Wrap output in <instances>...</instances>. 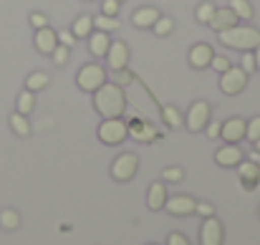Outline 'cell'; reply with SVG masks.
Wrapping results in <instances>:
<instances>
[{"instance_id": "1", "label": "cell", "mask_w": 260, "mask_h": 245, "mask_svg": "<svg viewBox=\"0 0 260 245\" xmlns=\"http://www.w3.org/2000/svg\"><path fill=\"white\" fill-rule=\"evenodd\" d=\"M93 109L104 119H119L126 111V96L119 83H104L93 91Z\"/></svg>"}, {"instance_id": "2", "label": "cell", "mask_w": 260, "mask_h": 245, "mask_svg": "<svg viewBox=\"0 0 260 245\" xmlns=\"http://www.w3.org/2000/svg\"><path fill=\"white\" fill-rule=\"evenodd\" d=\"M217 41L225 48H235V51H255L260 46V30L250 25H233L222 33H217Z\"/></svg>"}, {"instance_id": "3", "label": "cell", "mask_w": 260, "mask_h": 245, "mask_svg": "<svg viewBox=\"0 0 260 245\" xmlns=\"http://www.w3.org/2000/svg\"><path fill=\"white\" fill-rule=\"evenodd\" d=\"M96 134H99V139L104 142V144H109V147H114V144H121L126 137H129V127H126V119H104L101 124H99V129H96Z\"/></svg>"}, {"instance_id": "4", "label": "cell", "mask_w": 260, "mask_h": 245, "mask_svg": "<svg viewBox=\"0 0 260 245\" xmlns=\"http://www.w3.org/2000/svg\"><path fill=\"white\" fill-rule=\"evenodd\" d=\"M76 83H79L81 91L93 94L99 86L106 83V69H104L101 64H86V66H81V71L76 74Z\"/></svg>"}, {"instance_id": "5", "label": "cell", "mask_w": 260, "mask_h": 245, "mask_svg": "<svg viewBox=\"0 0 260 245\" xmlns=\"http://www.w3.org/2000/svg\"><path fill=\"white\" fill-rule=\"evenodd\" d=\"M210 116H212V109H210V104L207 101H194L192 106H189V111H187V119H184V127L192 132V134H197V132H202L207 124H210Z\"/></svg>"}, {"instance_id": "6", "label": "cell", "mask_w": 260, "mask_h": 245, "mask_svg": "<svg viewBox=\"0 0 260 245\" xmlns=\"http://www.w3.org/2000/svg\"><path fill=\"white\" fill-rule=\"evenodd\" d=\"M137 172H139V157L132 155V152L119 155V157L114 160V164H111V177H114L116 182H129Z\"/></svg>"}, {"instance_id": "7", "label": "cell", "mask_w": 260, "mask_h": 245, "mask_svg": "<svg viewBox=\"0 0 260 245\" xmlns=\"http://www.w3.org/2000/svg\"><path fill=\"white\" fill-rule=\"evenodd\" d=\"M245 86H248V74H245L240 66H235V64H233L225 74H220V88H222V94H228V96L240 94Z\"/></svg>"}, {"instance_id": "8", "label": "cell", "mask_w": 260, "mask_h": 245, "mask_svg": "<svg viewBox=\"0 0 260 245\" xmlns=\"http://www.w3.org/2000/svg\"><path fill=\"white\" fill-rule=\"evenodd\" d=\"M126 127H129V137L142 142V144H149V142H154L159 137L157 127L152 121H147V119H139V116L137 119H126Z\"/></svg>"}, {"instance_id": "9", "label": "cell", "mask_w": 260, "mask_h": 245, "mask_svg": "<svg viewBox=\"0 0 260 245\" xmlns=\"http://www.w3.org/2000/svg\"><path fill=\"white\" fill-rule=\"evenodd\" d=\"M165 210H167L170 215H174V218H187V215H194L197 200L189 197V195H174V197H167Z\"/></svg>"}, {"instance_id": "10", "label": "cell", "mask_w": 260, "mask_h": 245, "mask_svg": "<svg viewBox=\"0 0 260 245\" xmlns=\"http://www.w3.org/2000/svg\"><path fill=\"white\" fill-rule=\"evenodd\" d=\"M104 58L111 66V71H121V69L129 66V46L124 41H111V46H109Z\"/></svg>"}, {"instance_id": "11", "label": "cell", "mask_w": 260, "mask_h": 245, "mask_svg": "<svg viewBox=\"0 0 260 245\" xmlns=\"http://www.w3.org/2000/svg\"><path fill=\"white\" fill-rule=\"evenodd\" d=\"M200 243L202 245H222V223H220L215 215L205 218L202 230H200Z\"/></svg>"}, {"instance_id": "12", "label": "cell", "mask_w": 260, "mask_h": 245, "mask_svg": "<svg viewBox=\"0 0 260 245\" xmlns=\"http://www.w3.org/2000/svg\"><path fill=\"white\" fill-rule=\"evenodd\" d=\"M245 127H248V121H245V119H240V116H233V119L222 121L220 139H225L228 144H238L240 139H245Z\"/></svg>"}, {"instance_id": "13", "label": "cell", "mask_w": 260, "mask_h": 245, "mask_svg": "<svg viewBox=\"0 0 260 245\" xmlns=\"http://www.w3.org/2000/svg\"><path fill=\"white\" fill-rule=\"evenodd\" d=\"M238 177H240V185L245 190H255L260 182V167L253 160H243L238 164Z\"/></svg>"}, {"instance_id": "14", "label": "cell", "mask_w": 260, "mask_h": 245, "mask_svg": "<svg viewBox=\"0 0 260 245\" xmlns=\"http://www.w3.org/2000/svg\"><path fill=\"white\" fill-rule=\"evenodd\" d=\"M36 51L38 53H43V56H51L53 51H56V46H58V36H56V30L53 28H41V30H36Z\"/></svg>"}, {"instance_id": "15", "label": "cell", "mask_w": 260, "mask_h": 245, "mask_svg": "<svg viewBox=\"0 0 260 245\" xmlns=\"http://www.w3.org/2000/svg\"><path fill=\"white\" fill-rule=\"evenodd\" d=\"M212 58H215V51H212V46L210 43H197L192 51H189V66L192 69H207L210 64H212Z\"/></svg>"}, {"instance_id": "16", "label": "cell", "mask_w": 260, "mask_h": 245, "mask_svg": "<svg viewBox=\"0 0 260 245\" xmlns=\"http://www.w3.org/2000/svg\"><path fill=\"white\" fill-rule=\"evenodd\" d=\"M215 33H222V30H228V28H233V25H238V15L233 13V8H217L215 10V15H212V20L207 23Z\"/></svg>"}, {"instance_id": "17", "label": "cell", "mask_w": 260, "mask_h": 245, "mask_svg": "<svg viewBox=\"0 0 260 245\" xmlns=\"http://www.w3.org/2000/svg\"><path fill=\"white\" fill-rule=\"evenodd\" d=\"M215 162L220 164V167H238V164L243 162V149L238 144H225V147L217 149Z\"/></svg>"}, {"instance_id": "18", "label": "cell", "mask_w": 260, "mask_h": 245, "mask_svg": "<svg viewBox=\"0 0 260 245\" xmlns=\"http://www.w3.org/2000/svg\"><path fill=\"white\" fill-rule=\"evenodd\" d=\"M165 202H167V185L165 182H152L149 192H147V207L149 210H165Z\"/></svg>"}, {"instance_id": "19", "label": "cell", "mask_w": 260, "mask_h": 245, "mask_svg": "<svg viewBox=\"0 0 260 245\" xmlns=\"http://www.w3.org/2000/svg\"><path fill=\"white\" fill-rule=\"evenodd\" d=\"M162 13L157 10V8H152V5H144V8H139V10H134V15H132V23H134V28H152L154 23H157V18H159Z\"/></svg>"}, {"instance_id": "20", "label": "cell", "mask_w": 260, "mask_h": 245, "mask_svg": "<svg viewBox=\"0 0 260 245\" xmlns=\"http://www.w3.org/2000/svg\"><path fill=\"white\" fill-rule=\"evenodd\" d=\"M109 46H111L109 33H104V30H96V28H93V33L88 36V51H91L96 58H101V56H106Z\"/></svg>"}, {"instance_id": "21", "label": "cell", "mask_w": 260, "mask_h": 245, "mask_svg": "<svg viewBox=\"0 0 260 245\" xmlns=\"http://www.w3.org/2000/svg\"><path fill=\"white\" fill-rule=\"evenodd\" d=\"M71 33L76 36V41H79V38H88V36L93 33V18H91V15H79V18L74 20V25H71Z\"/></svg>"}, {"instance_id": "22", "label": "cell", "mask_w": 260, "mask_h": 245, "mask_svg": "<svg viewBox=\"0 0 260 245\" xmlns=\"http://www.w3.org/2000/svg\"><path fill=\"white\" fill-rule=\"evenodd\" d=\"M10 129H13L18 137H28L33 127H30V121H28V116H25V114L13 111V114H10Z\"/></svg>"}, {"instance_id": "23", "label": "cell", "mask_w": 260, "mask_h": 245, "mask_svg": "<svg viewBox=\"0 0 260 245\" xmlns=\"http://www.w3.org/2000/svg\"><path fill=\"white\" fill-rule=\"evenodd\" d=\"M33 109H36V94H33V91H28V88H25V91H20V96H18V104H15V111L28 116Z\"/></svg>"}, {"instance_id": "24", "label": "cell", "mask_w": 260, "mask_h": 245, "mask_svg": "<svg viewBox=\"0 0 260 245\" xmlns=\"http://www.w3.org/2000/svg\"><path fill=\"white\" fill-rule=\"evenodd\" d=\"M48 83H51V76H48L46 71H36V74H30V76L25 79V88L36 94V91H43Z\"/></svg>"}, {"instance_id": "25", "label": "cell", "mask_w": 260, "mask_h": 245, "mask_svg": "<svg viewBox=\"0 0 260 245\" xmlns=\"http://www.w3.org/2000/svg\"><path fill=\"white\" fill-rule=\"evenodd\" d=\"M162 116H165V124L172 127V129L184 124V121H182V114H179V109H177L174 104H162Z\"/></svg>"}, {"instance_id": "26", "label": "cell", "mask_w": 260, "mask_h": 245, "mask_svg": "<svg viewBox=\"0 0 260 245\" xmlns=\"http://www.w3.org/2000/svg\"><path fill=\"white\" fill-rule=\"evenodd\" d=\"M230 8L238 15V20H253V15H255V10L248 0H230Z\"/></svg>"}, {"instance_id": "27", "label": "cell", "mask_w": 260, "mask_h": 245, "mask_svg": "<svg viewBox=\"0 0 260 245\" xmlns=\"http://www.w3.org/2000/svg\"><path fill=\"white\" fill-rule=\"evenodd\" d=\"M93 28L96 30H104V33H111V30H119V18H114V15H96L93 18Z\"/></svg>"}, {"instance_id": "28", "label": "cell", "mask_w": 260, "mask_h": 245, "mask_svg": "<svg viewBox=\"0 0 260 245\" xmlns=\"http://www.w3.org/2000/svg\"><path fill=\"white\" fill-rule=\"evenodd\" d=\"M152 30H154V36H159V38H165V36H170L174 30V20L170 15H159L157 18V23L152 25Z\"/></svg>"}, {"instance_id": "29", "label": "cell", "mask_w": 260, "mask_h": 245, "mask_svg": "<svg viewBox=\"0 0 260 245\" xmlns=\"http://www.w3.org/2000/svg\"><path fill=\"white\" fill-rule=\"evenodd\" d=\"M20 225V215L15 210H3L0 212V228L3 230H15Z\"/></svg>"}, {"instance_id": "30", "label": "cell", "mask_w": 260, "mask_h": 245, "mask_svg": "<svg viewBox=\"0 0 260 245\" xmlns=\"http://www.w3.org/2000/svg\"><path fill=\"white\" fill-rule=\"evenodd\" d=\"M215 10H217V5H215V3H200V5H197V20L207 25V23L212 20Z\"/></svg>"}, {"instance_id": "31", "label": "cell", "mask_w": 260, "mask_h": 245, "mask_svg": "<svg viewBox=\"0 0 260 245\" xmlns=\"http://www.w3.org/2000/svg\"><path fill=\"white\" fill-rule=\"evenodd\" d=\"M245 139H248L250 144H255L260 139V116H253V119L248 121V127H245Z\"/></svg>"}, {"instance_id": "32", "label": "cell", "mask_w": 260, "mask_h": 245, "mask_svg": "<svg viewBox=\"0 0 260 245\" xmlns=\"http://www.w3.org/2000/svg\"><path fill=\"white\" fill-rule=\"evenodd\" d=\"M51 56H53V64H56V66H66V64H69V56H71V48H66V46L58 43Z\"/></svg>"}, {"instance_id": "33", "label": "cell", "mask_w": 260, "mask_h": 245, "mask_svg": "<svg viewBox=\"0 0 260 245\" xmlns=\"http://www.w3.org/2000/svg\"><path fill=\"white\" fill-rule=\"evenodd\" d=\"M137 81V76L129 71V69H121V71H114V83H119L121 88L124 86H129V83H134Z\"/></svg>"}, {"instance_id": "34", "label": "cell", "mask_w": 260, "mask_h": 245, "mask_svg": "<svg viewBox=\"0 0 260 245\" xmlns=\"http://www.w3.org/2000/svg\"><path fill=\"white\" fill-rule=\"evenodd\" d=\"M162 179H165V182H182V179H184V169H182V167H167V169L162 172Z\"/></svg>"}, {"instance_id": "35", "label": "cell", "mask_w": 260, "mask_h": 245, "mask_svg": "<svg viewBox=\"0 0 260 245\" xmlns=\"http://www.w3.org/2000/svg\"><path fill=\"white\" fill-rule=\"evenodd\" d=\"M240 69H243L245 74H253V71H258V69H255V53H253V51H243Z\"/></svg>"}, {"instance_id": "36", "label": "cell", "mask_w": 260, "mask_h": 245, "mask_svg": "<svg viewBox=\"0 0 260 245\" xmlns=\"http://www.w3.org/2000/svg\"><path fill=\"white\" fill-rule=\"evenodd\" d=\"M230 66H233V64H230L225 56H215V58H212V64H210V69H212V71H217V74H225Z\"/></svg>"}, {"instance_id": "37", "label": "cell", "mask_w": 260, "mask_h": 245, "mask_svg": "<svg viewBox=\"0 0 260 245\" xmlns=\"http://www.w3.org/2000/svg\"><path fill=\"white\" fill-rule=\"evenodd\" d=\"M119 8H121V3H116V0H104L101 3V13L104 15H114L116 18L119 15Z\"/></svg>"}, {"instance_id": "38", "label": "cell", "mask_w": 260, "mask_h": 245, "mask_svg": "<svg viewBox=\"0 0 260 245\" xmlns=\"http://www.w3.org/2000/svg\"><path fill=\"white\" fill-rule=\"evenodd\" d=\"M58 36V43L61 46H66V48H74L76 46V36L71 33V30H61V33H56Z\"/></svg>"}, {"instance_id": "39", "label": "cell", "mask_w": 260, "mask_h": 245, "mask_svg": "<svg viewBox=\"0 0 260 245\" xmlns=\"http://www.w3.org/2000/svg\"><path fill=\"white\" fill-rule=\"evenodd\" d=\"M28 20H30V25H33L36 30H41V28H46V25H48V18H46L43 13H30V18H28Z\"/></svg>"}, {"instance_id": "40", "label": "cell", "mask_w": 260, "mask_h": 245, "mask_svg": "<svg viewBox=\"0 0 260 245\" xmlns=\"http://www.w3.org/2000/svg\"><path fill=\"white\" fill-rule=\"evenodd\" d=\"M205 132H207V137H210V139H217V137H220V132H222V124H220V121H210V124L205 127Z\"/></svg>"}, {"instance_id": "41", "label": "cell", "mask_w": 260, "mask_h": 245, "mask_svg": "<svg viewBox=\"0 0 260 245\" xmlns=\"http://www.w3.org/2000/svg\"><path fill=\"white\" fill-rule=\"evenodd\" d=\"M197 215H202V218H210V215H215V207L210 205V202H197V210H194Z\"/></svg>"}, {"instance_id": "42", "label": "cell", "mask_w": 260, "mask_h": 245, "mask_svg": "<svg viewBox=\"0 0 260 245\" xmlns=\"http://www.w3.org/2000/svg\"><path fill=\"white\" fill-rule=\"evenodd\" d=\"M167 245H189V240L182 235V233H170V238H167Z\"/></svg>"}, {"instance_id": "43", "label": "cell", "mask_w": 260, "mask_h": 245, "mask_svg": "<svg viewBox=\"0 0 260 245\" xmlns=\"http://www.w3.org/2000/svg\"><path fill=\"white\" fill-rule=\"evenodd\" d=\"M250 160H253V162L260 167V152H255V149H253V152H250Z\"/></svg>"}, {"instance_id": "44", "label": "cell", "mask_w": 260, "mask_h": 245, "mask_svg": "<svg viewBox=\"0 0 260 245\" xmlns=\"http://www.w3.org/2000/svg\"><path fill=\"white\" fill-rule=\"evenodd\" d=\"M253 53H255V69H258V71H260V46H258V48H255V51H253Z\"/></svg>"}, {"instance_id": "45", "label": "cell", "mask_w": 260, "mask_h": 245, "mask_svg": "<svg viewBox=\"0 0 260 245\" xmlns=\"http://www.w3.org/2000/svg\"><path fill=\"white\" fill-rule=\"evenodd\" d=\"M253 149H255V152H260V139L255 142V144H253Z\"/></svg>"}, {"instance_id": "46", "label": "cell", "mask_w": 260, "mask_h": 245, "mask_svg": "<svg viewBox=\"0 0 260 245\" xmlns=\"http://www.w3.org/2000/svg\"><path fill=\"white\" fill-rule=\"evenodd\" d=\"M116 3H124V0H116Z\"/></svg>"}, {"instance_id": "47", "label": "cell", "mask_w": 260, "mask_h": 245, "mask_svg": "<svg viewBox=\"0 0 260 245\" xmlns=\"http://www.w3.org/2000/svg\"><path fill=\"white\" fill-rule=\"evenodd\" d=\"M258 215H260V210H258Z\"/></svg>"}]
</instances>
